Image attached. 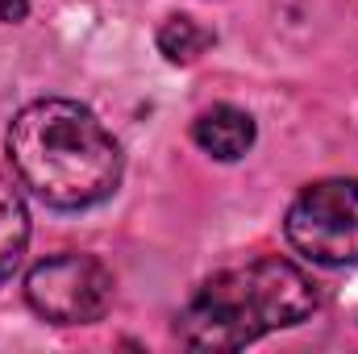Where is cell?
I'll list each match as a JSON object with an SVG mask.
<instances>
[{
	"mask_svg": "<svg viewBox=\"0 0 358 354\" xmlns=\"http://www.w3.org/2000/svg\"><path fill=\"white\" fill-rule=\"evenodd\" d=\"M296 255L321 267L358 263V179H317L308 183L283 221Z\"/></svg>",
	"mask_w": 358,
	"mask_h": 354,
	"instance_id": "3",
	"label": "cell"
},
{
	"mask_svg": "<svg viewBox=\"0 0 358 354\" xmlns=\"http://www.w3.org/2000/svg\"><path fill=\"white\" fill-rule=\"evenodd\" d=\"M25 300L42 321L92 325L113 304V275L92 255H55L25 275Z\"/></svg>",
	"mask_w": 358,
	"mask_h": 354,
	"instance_id": "4",
	"label": "cell"
},
{
	"mask_svg": "<svg viewBox=\"0 0 358 354\" xmlns=\"http://www.w3.org/2000/svg\"><path fill=\"white\" fill-rule=\"evenodd\" d=\"M25 242H29V213H25V200L13 183L0 179V288L13 279V271L25 255Z\"/></svg>",
	"mask_w": 358,
	"mask_h": 354,
	"instance_id": "6",
	"label": "cell"
},
{
	"mask_svg": "<svg viewBox=\"0 0 358 354\" xmlns=\"http://www.w3.org/2000/svg\"><path fill=\"white\" fill-rule=\"evenodd\" d=\"M192 138L204 155H213L221 163H234L255 146V117L234 108V104H213L196 117Z\"/></svg>",
	"mask_w": 358,
	"mask_h": 354,
	"instance_id": "5",
	"label": "cell"
},
{
	"mask_svg": "<svg viewBox=\"0 0 358 354\" xmlns=\"http://www.w3.org/2000/svg\"><path fill=\"white\" fill-rule=\"evenodd\" d=\"M25 17V0H0V21H21Z\"/></svg>",
	"mask_w": 358,
	"mask_h": 354,
	"instance_id": "8",
	"label": "cell"
},
{
	"mask_svg": "<svg viewBox=\"0 0 358 354\" xmlns=\"http://www.w3.org/2000/svg\"><path fill=\"white\" fill-rule=\"evenodd\" d=\"M313 313V279L287 259H259L204 279L179 313V338L196 351H242L263 334L308 321Z\"/></svg>",
	"mask_w": 358,
	"mask_h": 354,
	"instance_id": "2",
	"label": "cell"
},
{
	"mask_svg": "<svg viewBox=\"0 0 358 354\" xmlns=\"http://www.w3.org/2000/svg\"><path fill=\"white\" fill-rule=\"evenodd\" d=\"M208 42H213V34L200 29L192 17H171V21L159 29V46H163V55H167L171 63H192Z\"/></svg>",
	"mask_w": 358,
	"mask_h": 354,
	"instance_id": "7",
	"label": "cell"
},
{
	"mask_svg": "<svg viewBox=\"0 0 358 354\" xmlns=\"http://www.w3.org/2000/svg\"><path fill=\"white\" fill-rule=\"evenodd\" d=\"M4 146L21 183L50 208L100 204L121 183V146L80 100L46 96L25 104Z\"/></svg>",
	"mask_w": 358,
	"mask_h": 354,
	"instance_id": "1",
	"label": "cell"
}]
</instances>
